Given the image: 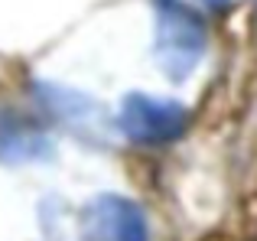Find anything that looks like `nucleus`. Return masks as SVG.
I'll return each mask as SVG.
<instances>
[{
	"label": "nucleus",
	"instance_id": "obj_3",
	"mask_svg": "<svg viewBox=\"0 0 257 241\" xmlns=\"http://www.w3.org/2000/svg\"><path fill=\"white\" fill-rule=\"evenodd\" d=\"M85 238L88 241H147L144 212L127 199L104 196L88 209Z\"/></svg>",
	"mask_w": 257,
	"mask_h": 241
},
{
	"label": "nucleus",
	"instance_id": "obj_1",
	"mask_svg": "<svg viewBox=\"0 0 257 241\" xmlns=\"http://www.w3.org/2000/svg\"><path fill=\"white\" fill-rule=\"evenodd\" d=\"M157 49L170 78H186L205 52V23L179 0H157Z\"/></svg>",
	"mask_w": 257,
	"mask_h": 241
},
{
	"label": "nucleus",
	"instance_id": "obj_2",
	"mask_svg": "<svg viewBox=\"0 0 257 241\" xmlns=\"http://www.w3.org/2000/svg\"><path fill=\"white\" fill-rule=\"evenodd\" d=\"M186 108L176 101H160V98L134 95L127 98L120 124H124L127 137L140 140V144H166L176 140L186 131Z\"/></svg>",
	"mask_w": 257,
	"mask_h": 241
}]
</instances>
